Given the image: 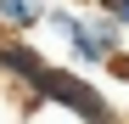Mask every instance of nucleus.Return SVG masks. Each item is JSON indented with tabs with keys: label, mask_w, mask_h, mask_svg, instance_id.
Masks as SVG:
<instances>
[{
	"label": "nucleus",
	"mask_w": 129,
	"mask_h": 124,
	"mask_svg": "<svg viewBox=\"0 0 129 124\" xmlns=\"http://www.w3.org/2000/svg\"><path fill=\"white\" fill-rule=\"evenodd\" d=\"M123 39H129V28L118 17L90 11V17H79L68 28V56H73V68H107V56L123 51Z\"/></svg>",
	"instance_id": "nucleus-1"
},
{
	"label": "nucleus",
	"mask_w": 129,
	"mask_h": 124,
	"mask_svg": "<svg viewBox=\"0 0 129 124\" xmlns=\"http://www.w3.org/2000/svg\"><path fill=\"white\" fill-rule=\"evenodd\" d=\"M95 11H107V17H118V23L129 28V0H90Z\"/></svg>",
	"instance_id": "nucleus-4"
},
{
	"label": "nucleus",
	"mask_w": 129,
	"mask_h": 124,
	"mask_svg": "<svg viewBox=\"0 0 129 124\" xmlns=\"http://www.w3.org/2000/svg\"><path fill=\"white\" fill-rule=\"evenodd\" d=\"M39 17H45V0H0V23H6L11 34L39 28Z\"/></svg>",
	"instance_id": "nucleus-2"
},
{
	"label": "nucleus",
	"mask_w": 129,
	"mask_h": 124,
	"mask_svg": "<svg viewBox=\"0 0 129 124\" xmlns=\"http://www.w3.org/2000/svg\"><path fill=\"white\" fill-rule=\"evenodd\" d=\"M39 23H51V28H62V34H68V28L79 23V11H73V6H45V17H39Z\"/></svg>",
	"instance_id": "nucleus-3"
},
{
	"label": "nucleus",
	"mask_w": 129,
	"mask_h": 124,
	"mask_svg": "<svg viewBox=\"0 0 129 124\" xmlns=\"http://www.w3.org/2000/svg\"><path fill=\"white\" fill-rule=\"evenodd\" d=\"M107 68H112V73L123 79V85H129V56H123V51H112V56H107Z\"/></svg>",
	"instance_id": "nucleus-5"
}]
</instances>
